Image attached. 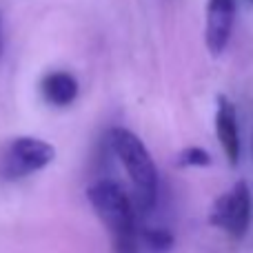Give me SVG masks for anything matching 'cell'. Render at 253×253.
<instances>
[{
    "instance_id": "11",
    "label": "cell",
    "mask_w": 253,
    "mask_h": 253,
    "mask_svg": "<svg viewBox=\"0 0 253 253\" xmlns=\"http://www.w3.org/2000/svg\"><path fill=\"white\" fill-rule=\"evenodd\" d=\"M251 2H253V0H251Z\"/></svg>"
},
{
    "instance_id": "3",
    "label": "cell",
    "mask_w": 253,
    "mask_h": 253,
    "mask_svg": "<svg viewBox=\"0 0 253 253\" xmlns=\"http://www.w3.org/2000/svg\"><path fill=\"white\" fill-rule=\"evenodd\" d=\"M56 158L53 144L40 138H16L2 149L0 156V178L2 180H20L36 171L51 165Z\"/></svg>"
},
{
    "instance_id": "2",
    "label": "cell",
    "mask_w": 253,
    "mask_h": 253,
    "mask_svg": "<svg viewBox=\"0 0 253 253\" xmlns=\"http://www.w3.org/2000/svg\"><path fill=\"white\" fill-rule=\"evenodd\" d=\"M109 147L125 167L135 191V209L149 213L158 200V169L144 142L129 129L116 126L109 131Z\"/></svg>"
},
{
    "instance_id": "10",
    "label": "cell",
    "mask_w": 253,
    "mask_h": 253,
    "mask_svg": "<svg viewBox=\"0 0 253 253\" xmlns=\"http://www.w3.org/2000/svg\"><path fill=\"white\" fill-rule=\"evenodd\" d=\"M4 53V29H2V16H0V56Z\"/></svg>"
},
{
    "instance_id": "9",
    "label": "cell",
    "mask_w": 253,
    "mask_h": 253,
    "mask_svg": "<svg viewBox=\"0 0 253 253\" xmlns=\"http://www.w3.org/2000/svg\"><path fill=\"white\" fill-rule=\"evenodd\" d=\"M178 165L180 167H209L211 165V156L207 149L202 147H187L180 151L178 156Z\"/></svg>"
},
{
    "instance_id": "4",
    "label": "cell",
    "mask_w": 253,
    "mask_h": 253,
    "mask_svg": "<svg viewBox=\"0 0 253 253\" xmlns=\"http://www.w3.org/2000/svg\"><path fill=\"white\" fill-rule=\"evenodd\" d=\"M209 222L222 229L233 240H242L247 236L251 224V191L245 180L236 182L213 202L209 211Z\"/></svg>"
},
{
    "instance_id": "5",
    "label": "cell",
    "mask_w": 253,
    "mask_h": 253,
    "mask_svg": "<svg viewBox=\"0 0 253 253\" xmlns=\"http://www.w3.org/2000/svg\"><path fill=\"white\" fill-rule=\"evenodd\" d=\"M238 0H209L207 2V25L205 42L213 58L222 56L236 25Z\"/></svg>"
},
{
    "instance_id": "6",
    "label": "cell",
    "mask_w": 253,
    "mask_h": 253,
    "mask_svg": "<svg viewBox=\"0 0 253 253\" xmlns=\"http://www.w3.org/2000/svg\"><path fill=\"white\" fill-rule=\"evenodd\" d=\"M215 133L218 142L227 156L229 165H238L240 160V133H238V111L236 105L227 96L218 98V109H215Z\"/></svg>"
},
{
    "instance_id": "8",
    "label": "cell",
    "mask_w": 253,
    "mask_h": 253,
    "mask_svg": "<svg viewBox=\"0 0 253 253\" xmlns=\"http://www.w3.org/2000/svg\"><path fill=\"white\" fill-rule=\"evenodd\" d=\"M142 240L153 253H167L173 247V233L167 229H142Z\"/></svg>"
},
{
    "instance_id": "1",
    "label": "cell",
    "mask_w": 253,
    "mask_h": 253,
    "mask_svg": "<svg viewBox=\"0 0 253 253\" xmlns=\"http://www.w3.org/2000/svg\"><path fill=\"white\" fill-rule=\"evenodd\" d=\"M96 215L111 236L114 253H138L140 231L135 220V205L126 191L114 180H100L87 191Z\"/></svg>"
},
{
    "instance_id": "7",
    "label": "cell",
    "mask_w": 253,
    "mask_h": 253,
    "mask_svg": "<svg viewBox=\"0 0 253 253\" xmlns=\"http://www.w3.org/2000/svg\"><path fill=\"white\" fill-rule=\"evenodd\" d=\"M78 80L69 71H51L40 83V93L53 107H69L78 98Z\"/></svg>"
}]
</instances>
